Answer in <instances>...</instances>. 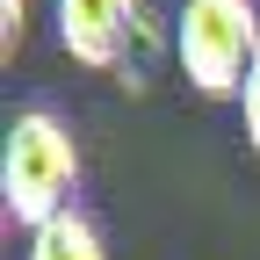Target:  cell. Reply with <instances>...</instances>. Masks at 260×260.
<instances>
[{
  "label": "cell",
  "instance_id": "obj_1",
  "mask_svg": "<svg viewBox=\"0 0 260 260\" xmlns=\"http://www.w3.org/2000/svg\"><path fill=\"white\" fill-rule=\"evenodd\" d=\"M73 188H80V145H73V130H65L51 109H22L8 123V145H0V210H8V224L44 232L51 217L80 210Z\"/></svg>",
  "mask_w": 260,
  "mask_h": 260
},
{
  "label": "cell",
  "instance_id": "obj_2",
  "mask_svg": "<svg viewBox=\"0 0 260 260\" xmlns=\"http://www.w3.org/2000/svg\"><path fill=\"white\" fill-rule=\"evenodd\" d=\"M174 58L203 102H239L260 58V8L253 0H181Z\"/></svg>",
  "mask_w": 260,
  "mask_h": 260
},
{
  "label": "cell",
  "instance_id": "obj_3",
  "mask_svg": "<svg viewBox=\"0 0 260 260\" xmlns=\"http://www.w3.org/2000/svg\"><path fill=\"white\" fill-rule=\"evenodd\" d=\"M138 29V0H58V44L87 73H116Z\"/></svg>",
  "mask_w": 260,
  "mask_h": 260
},
{
  "label": "cell",
  "instance_id": "obj_4",
  "mask_svg": "<svg viewBox=\"0 0 260 260\" xmlns=\"http://www.w3.org/2000/svg\"><path fill=\"white\" fill-rule=\"evenodd\" d=\"M29 260H109V246H102V232H94L87 210H65L44 232H29Z\"/></svg>",
  "mask_w": 260,
  "mask_h": 260
},
{
  "label": "cell",
  "instance_id": "obj_5",
  "mask_svg": "<svg viewBox=\"0 0 260 260\" xmlns=\"http://www.w3.org/2000/svg\"><path fill=\"white\" fill-rule=\"evenodd\" d=\"M22 29H29V0H0V58L22 51Z\"/></svg>",
  "mask_w": 260,
  "mask_h": 260
},
{
  "label": "cell",
  "instance_id": "obj_6",
  "mask_svg": "<svg viewBox=\"0 0 260 260\" xmlns=\"http://www.w3.org/2000/svg\"><path fill=\"white\" fill-rule=\"evenodd\" d=\"M239 109H246V145L260 152V58H253V73H246V94H239Z\"/></svg>",
  "mask_w": 260,
  "mask_h": 260
}]
</instances>
